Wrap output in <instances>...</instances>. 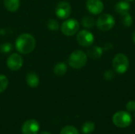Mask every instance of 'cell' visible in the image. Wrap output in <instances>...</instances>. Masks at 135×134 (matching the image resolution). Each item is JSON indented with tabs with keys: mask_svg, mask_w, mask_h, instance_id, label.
I'll return each mask as SVG.
<instances>
[{
	"mask_svg": "<svg viewBox=\"0 0 135 134\" xmlns=\"http://www.w3.org/2000/svg\"><path fill=\"white\" fill-rule=\"evenodd\" d=\"M15 47L19 53L24 54H29L36 47V39L31 34L23 33L17 38Z\"/></svg>",
	"mask_w": 135,
	"mask_h": 134,
	"instance_id": "6da1fadb",
	"label": "cell"
},
{
	"mask_svg": "<svg viewBox=\"0 0 135 134\" xmlns=\"http://www.w3.org/2000/svg\"><path fill=\"white\" fill-rule=\"evenodd\" d=\"M85 6L87 10L93 15H98L104 10V3L101 0H87Z\"/></svg>",
	"mask_w": 135,
	"mask_h": 134,
	"instance_id": "30bf717a",
	"label": "cell"
},
{
	"mask_svg": "<svg viewBox=\"0 0 135 134\" xmlns=\"http://www.w3.org/2000/svg\"><path fill=\"white\" fill-rule=\"evenodd\" d=\"M9 80L6 76L3 74H0V93L3 92L8 87Z\"/></svg>",
	"mask_w": 135,
	"mask_h": 134,
	"instance_id": "44dd1931",
	"label": "cell"
},
{
	"mask_svg": "<svg viewBox=\"0 0 135 134\" xmlns=\"http://www.w3.org/2000/svg\"><path fill=\"white\" fill-rule=\"evenodd\" d=\"M5 8L9 12H16L20 7V0H4Z\"/></svg>",
	"mask_w": 135,
	"mask_h": 134,
	"instance_id": "9a60e30c",
	"label": "cell"
},
{
	"mask_svg": "<svg viewBox=\"0 0 135 134\" xmlns=\"http://www.w3.org/2000/svg\"><path fill=\"white\" fill-rule=\"evenodd\" d=\"M13 50V45L11 43L6 42L0 45V52L2 54H9Z\"/></svg>",
	"mask_w": 135,
	"mask_h": 134,
	"instance_id": "ffe728a7",
	"label": "cell"
},
{
	"mask_svg": "<svg viewBox=\"0 0 135 134\" xmlns=\"http://www.w3.org/2000/svg\"><path fill=\"white\" fill-rule=\"evenodd\" d=\"M104 78L107 81H112L115 78V73L111 70H108L104 73Z\"/></svg>",
	"mask_w": 135,
	"mask_h": 134,
	"instance_id": "cb8c5ba5",
	"label": "cell"
},
{
	"mask_svg": "<svg viewBox=\"0 0 135 134\" xmlns=\"http://www.w3.org/2000/svg\"><path fill=\"white\" fill-rule=\"evenodd\" d=\"M79 27V22L76 19H66L61 25V32L66 36H72L78 32Z\"/></svg>",
	"mask_w": 135,
	"mask_h": 134,
	"instance_id": "8992f818",
	"label": "cell"
},
{
	"mask_svg": "<svg viewBox=\"0 0 135 134\" xmlns=\"http://www.w3.org/2000/svg\"><path fill=\"white\" fill-rule=\"evenodd\" d=\"M81 24L85 28H92L95 25V20L92 17L85 16L81 19Z\"/></svg>",
	"mask_w": 135,
	"mask_h": 134,
	"instance_id": "e0dca14e",
	"label": "cell"
},
{
	"mask_svg": "<svg viewBox=\"0 0 135 134\" xmlns=\"http://www.w3.org/2000/svg\"><path fill=\"white\" fill-rule=\"evenodd\" d=\"M126 1H130V2H131V1H134V0H126Z\"/></svg>",
	"mask_w": 135,
	"mask_h": 134,
	"instance_id": "83f0119b",
	"label": "cell"
},
{
	"mask_svg": "<svg viewBox=\"0 0 135 134\" xmlns=\"http://www.w3.org/2000/svg\"><path fill=\"white\" fill-rule=\"evenodd\" d=\"M6 65L10 70L17 71L23 66V58L19 54L13 53L7 58Z\"/></svg>",
	"mask_w": 135,
	"mask_h": 134,
	"instance_id": "ba28073f",
	"label": "cell"
},
{
	"mask_svg": "<svg viewBox=\"0 0 135 134\" xmlns=\"http://www.w3.org/2000/svg\"><path fill=\"white\" fill-rule=\"evenodd\" d=\"M134 117H135V113H134Z\"/></svg>",
	"mask_w": 135,
	"mask_h": 134,
	"instance_id": "f1b7e54d",
	"label": "cell"
},
{
	"mask_svg": "<svg viewBox=\"0 0 135 134\" xmlns=\"http://www.w3.org/2000/svg\"><path fill=\"white\" fill-rule=\"evenodd\" d=\"M126 108H127V111L128 112L135 111V101H134V100L129 101L126 105Z\"/></svg>",
	"mask_w": 135,
	"mask_h": 134,
	"instance_id": "d4e9b609",
	"label": "cell"
},
{
	"mask_svg": "<svg viewBox=\"0 0 135 134\" xmlns=\"http://www.w3.org/2000/svg\"><path fill=\"white\" fill-rule=\"evenodd\" d=\"M40 130V124L35 119H28L24 122L21 127L23 134H37Z\"/></svg>",
	"mask_w": 135,
	"mask_h": 134,
	"instance_id": "8fae6325",
	"label": "cell"
},
{
	"mask_svg": "<svg viewBox=\"0 0 135 134\" xmlns=\"http://www.w3.org/2000/svg\"><path fill=\"white\" fill-rule=\"evenodd\" d=\"M47 27L49 30L51 31H56L59 28V24L57 20L55 19H50L47 22Z\"/></svg>",
	"mask_w": 135,
	"mask_h": 134,
	"instance_id": "7402d4cb",
	"label": "cell"
},
{
	"mask_svg": "<svg viewBox=\"0 0 135 134\" xmlns=\"http://www.w3.org/2000/svg\"><path fill=\"white\" fill-rule=\"evenodd\" d=\"M122 19V24L125 27H131L133 24V17L130 14V13H127L125 14L121 15Z\"/></svg>",
	"mask_w": 135,
	"mask_h": 134,
	"instance_id": "ac0fdd59",
	"label": "cell"
},
{
	"mask_svg": "<svg viewBox=\"0 0 135 134\" xmlns=\"http://www.w3.org/2000/svg\"><path fill=\"white\" fill-rule=\"evenodd\" d=\"M77 41L81 47H88L92 46L94 42V36L89 30L84 29L77 34Z\"/></svg>",
	"mask_w": 135,
	"mask_h": 134,
	"instance_id": "52a82bcc",
	"label": "cell"
},
{
	"mask_svg": "<svg viewBox=\"0 0 135 134\" xmlns=\"http://www.w3.org/2000/svg\"><path fill=\"white\" fill-rule=\"evenodd\" d=\"M112 66L115 71L118 73H125L129 69V59L126 54L119 53L114 56L112 60Z\"/></svg>",
	"mask_w": 135,
	"mask_h": 134,
	"instance_id": "3957f363",
	"label": "cell"
},
{
	"mask_svg": "<svg viewBox=\"0 0 135 134\" xmlns=\"http://www.w3.org/2000/svg\"><path fill=\"white\" fill-rule=\"evenodd\" d=\"M115 10L116 13H118L119 15L125 14L127 13H129L131 10V5L128 2V1H119L118 2L115 6Z\"/></svg>",
	"mask_w": 135,
	"mask_h": 134,
	"instance_id": "7c38bea8",
	"label": "cell"
},
{
	"mask_svg": "<svg viewBox=\"0 0 135 134\" xmlns=\"http://www.w3.org/2000/svg\"><path fill=\"white\" fill-rule=\"evenodd\" d=\"M112 122L114 125L119 128H126L128 127L132 122V117L128 111H119L112 117Z\"/></svg>",
	"mask_w": 135,
	"mask_h": 134,
	"instance_id": "277c9868",
	"label": "cell"
},
{
	"mask_svg": "<svg viewBox=\"0 0 135 134\" xmlns=\"http://www.w3.org/2000/svg\"><path fill=\"white\" fill-rule=\"evenodd\" d=\"M104 49L99 46H93L87 51V56L92 59H98L103 54Z\"/></svg>",
	"mask_w": 135,
	"mask_h": 134,
	"instance_id": "4fadbf2b",
	"label": "cell"
},
{
	"mask_svg": "<svg viewBox=\"0 0 135 134\" xmlns=\"http://www.w3.org/2000/svg\"><path fill=\"white\" fill-rule=\"evenodd\" d=\"M27 85L30 88H36L40 84V78L39 76L33 72H30L27 74L25 78Z\"/></svg>",
	"mask_w": 135,
	"mask_h": 134,
	"instance_id": "5bb4252c",
	"label": "cell"
},
{
	"mask_svg": "<svg viewBox=\"0 0 135 134\" xmlns=\"http://www.w3.org/2000/svg\"><path fill=\"white\" fill-rule=\"evenodd\" d=\"M87 54L81 50H77L70 54L68 58V64L74 69H81L87 63Z\"/></svg>",
	"mask_w": 135,
	"mask_h": 134,
	"instance_id": "7a4b0ae2",
	"label": "cell"
},
{
	"mask_svg": "<svg viewBox=\"0 0 135 134\" xmlns=\"http://www.w3.org/2000/svg\"><path fill=\"white\" fill-rule=\"evenodd\" d=\"M71 13L70 4L66 1L59 2L55 8V14L60 19H67Z\"/></svg>",
	"mask_w": 135,
	"mask_h": 134,
	"instance_id": "9c48e42d",
	"label": "cell"
},
{
	"mask_svg": "<svg viewBox=\"0 0 135 134\" xmlns=\"http://www.w3.org/2000/svg\"><path fill=\"white\" fill-rule=\"evenodd\" d=\"M40 134H51L50 133H48V132H46V131H44V132H42V133H40Z\"/></svg>",
	"mask_w": 135,
	"mask_h": 134,
	"instance_id": "4316f807",
	"label": "cell"
},
{
	"mask_svg": "<svg viewBox=\"0 0 135 134\" xmlns=\"http://www.w3.org/2000/svg\"><path fill=\"white\" fill-rule=\"evenodd\" d=\"M115 24V20L114 17L109 13L101 14L97 21V28L104 32H107L113 28Z\"/></svg>",
	"mask_w": 135,
	"mask_h": 134,
	"instance_id": "5b68a950",
	"label": "cell"
},
{
	"mask_svg": "<svg viewBox=\"0 0 135 134\" xmlns=\"http://www.w3.org/2000/svg\"><path fill=\"white\" fill-rule=\"evenodd\" d=\"M67 71V66L65 62H59L55 64L54 67V73L56 76L58 77H62L63 76Z\"/></svg>",
	"mask_w": 135,
	"mask_h": 134,
	"instance_id": "2e32d148",
	"label": "cell"
},
{
	"mask_svg": "<svg viewBox=\"0 0 135 134\" xmlns=\"http://www.w3.org/2000/svg\"><path fill=\"white\" fill-rule=\"evenodd\" d=\"M60 134H79V133L74 126H66L62 129Z\"/></svg>",
	"mask_w": 135,
	"mask_h": 134,
	"instance_id": "603a6c76",
	"label": "cell"
},
{
	"mask_svg": "<svg viewBox=\"0 0 135 134\" xmlns=\"http://www.w3.org/2000/svg\"><path fill=\"white\" fill-rule=\"evenodd\" d=\"M132 39H133L134 43H135V31H134V32L133 35H132Z\"/></svg>",
	"mask_w": 135,
	"mask_h": 134,
	"instance_id": "484cf974",
	"label": "cell"
},
{
	"mask_svg": "<svg viewBox=\"0 0 135 134\" xmlns=\"http://www.w3.org/2000/svg\"><path fill=\"white\" fill-rule=\"evenodd\" d=\"M82 132L85 134L93 133L95 130V124L93 122H86L83 124L81 127Z\"/></svg>",
	"mask_w": 135,
	"mask_h": 134,
	"instance_id": "d6986e66",
	"label": "cell"
}]
</instances>
